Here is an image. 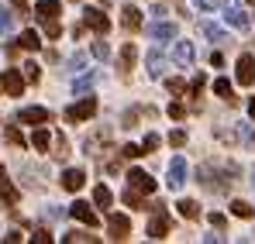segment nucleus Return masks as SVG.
Here are the masks:
<instances>
[{"instance_id":"obj_1","label":"nucleus","mask_w":255,"mask_h":244,"mask_svg":"<svg viewBox=\"0 0 255 244\" xmlns=\"http://www.w3.org/2000/svg\"><path fill=\"white\" fill-rule=\"evenodd\" d=\"M93 114H97V100H93V96H83V100H76V103L66 110V121L80 124V121H90Z\"/></svg>"},{"instance_id":"obj_2","label":"nucleus","mask_w":255,"mask_h":244,"mask_svg":"<svg viewBox=\"0 0 255 244\" xmlns=\"http://www.w3.org/2000/svg\"><path fill=\"white\" fill-rule=\"evenodd\" d=\"M128 189L148 196V193H155V179H152L148 172H141V168H131V172H128Z\"/></svg>"},{"instance_id":"obj_3","label":"nucleus","mask_w":255,"mask_h":244,"mask_svg":"<svg viewBox=\"0 0 255 244\" xmlns=\"http://www.w3.org/2000/svg\"><path fill=\"white\" fill-rule=\"evenodd\" d=\"M224 17H228V24L238 28V31L249 28V14L242 10V0H228V3H224Z\"/></svg>"},{"instance_id":"obj_4","label":"nucleus","mask_w":255,"mask_h":244,"mask_svg":"<svg viewBox=\"0 0 255 244\" xmlns=\"http://www.w3.org/2000/svg\"><path fill=\"white\" fill-rule=\"evenodd\" d=\"M83 24H86V28H93L97 35H107V31H111L107 14H104V10H97V7H86V10H83Z\"/></svg>"},{"instance_id":"obj_5","label":"nucleus","mask_w":255,"mask_h":244,"mask_svg":"<svg viewBox=\"0 0 255 244\" xmlns=\"http://www.w3.org/2000/svg\"><path fill=\"white\" fill-rule=\"evenodd\" d=\"M107 231H111L114 241H128V234H131V220H128L125 213H111V217H107Z\"/></svg>"},{"instance_id":"obj_6","label":"nucleus","mask_w":255,"mask_h":244,"mask_svg":"<svg viewBox=\"0 0 255 244\" xmlns=\"http://www.w3.org/2000/svg\"><path fill=\"white\" fill-rule=\"evenodd\" d=\"M166 182H169V189H183L186 186V159L183 155H176L169 162V179Z\"/></svg>"},{"instance_id":"obj_7","label":"nucleus","mask_w":255,"mask_h":244,"mask_svg":"<svg viewBox=\"0 0 255 244\" xmlns=\"http://www.w3.org/2000/svg\"><path fill=\"white\" fill-rule=\"evenodd\" d=\"M235 69H238L235 76H238L242 86H252V82H255V55H249V52L238 55V66H235Z\"/></svg>"},{"instance_id":"obj_8","label":"nucleus","mask_w":255,"mask_h":244,"mask_svg":"<svg viewBox=\"0 0 255 244\" xmlns=\"http://www.w3.org/2000/svg\"><path fill=\"white\" fill-rule=\"evenodd\" d=\"M69 217L80 220V224H86V227H97V213H93L90 203H83V200H76V203L69 206Z\"/></svg>"},{"instance_id":"obj_9","label":"nucleus","mask_w":255,"mask_h":244,"mask_svg":"<svg viewBox=\"0 0 255 244\" xmlns=\"http://www.w3.org/2000/svg\"><path fill=\"white\" fill-rule=\"evenodd\" d=\"M0 86H3L10 96H21V93H24V80H21V73H17V69H7V73L0 76Z\"/></svg>"},{"instance_id":"obj_10","label":"nucleus","mask_w":255,"mask_h":244,"mask_svg":"<svg viewBox=\"0 0 255 244\" xmlns=\"http://www.w3.org/2000/svg\"><path fill=\"white\" fill-rule=\"evenodd\" d=\"M166 234H169V217H166L162 210H155V217H152V224H148V238L162 241Z\"/></svg>"},{"instance_id":"obj_11","label":"nucleus","mask_w":255,"mask_h":244,"mask_svg":"<svg viewBox=\"0 0 255 244\" xmlns=\"http://www.w3.org/2000/svg\"><path fill=\"white\" fill-rule=\"evenodd\" d=\"M83 182H86L83 168H66V172H62V189L76 193V189H83Z\"/></svg>"},{"instance_id":"obj_12","label":"nucleus","mask_w":255,"mask_h":244,"mask_svg":"<svg viewBox=\"0 0 255 244\" xmlns=\"http://www.w3.org/2000/svg\"><path fill=\"white\" fill-rule=\"evenodd\" d=\"M17 121L21 124H45L48 121V110L45 107H24V110H17Z\"/></svg>"},{"instance_id":"obj_13","label":"nucleus","mask_w":255,"mask_h":244,"mask_svg":"<svg viewBox=\"0 0 255 244\" xmlns=\"http://www.w3.org/2000/svg\"><path fill=\"white\" fill-rule=\"evenodd\" d=\"M59 10H62V3H59V0H38V3H35L38 21H52V17H59Z\"/></svg>"},{"instance_id":"obj_14","label":"nucleus","mask_w":255,"mask_h":244,"mask_svg":"<svg viewBox=\"0 0 255 244\" xmlns=\"http://www.w3.org/2000/svg\"><path fill=\"white\" fill-rule=\"evenodd\" d=\"M172 59H176L183 69H190V66H193V45H190V41H176V48H172Z\"/></svg>"},{"instance_id":"obj_15","label":"nucleus","mask_w":255,"mask_h":244,"mask_svg":"<svg viewBox=\"0 0 255 244\" xmlns=\"http://www.w3.org/2000/svg\"><path fill=\"white\" fill-rule=\"evenodd\" d=\"M148 35L155 41H169V38H176V24H172V21H155V24L148 28Z\"/></svg>"},{"instance_id":"obj_16","label":"nucleus","mask_w":255,"mask_h":244,"mask_svg":"<svg viewBox=\"0 0 255 244\" xmlns=\"http://www.w3.org/2000/svg\"><path fill=\"white\" fill-rule=\"evenodd\" d=\"M121 24H125L128 31H138V28H141V10L128 3L125 10H121Z\"/></svg>"},{"instance_id":"obj_17","label":"nucleus","mask_w":255,"mask_h":244,"mask_svg":"<svg viewBox=\"0 0 255 244\" xmlns=\"http://www.w3.org/2000/svg\"><path fill=\"white\" fill-rule=\"evenodd\" d=\"M0 196H3L7 203H17V189H14V182L7 179V168H0Z\"/></svg>"},{"instance_id":"obj_18","label":"nucleus","mask_w":255,"mask_h":244,"mask_svg":"<svg viewBox=\"0 0 255 244\" xmlns=\"http://www.w3.org/2000/svg\"><path fill=\"white\" fill-rule=\"evenodd\" d=\"M17 45H21L24 52H38V48H42V38H38V31H21Z\"/></svg>"},{"instance_id":"obj_19","label":"nucleus","mask_w":255,"mask_h":244,"mask_svg":"<svg viewBox=\"0 0 255 244\" xmlns=\"http://www.w3.org/2000/svg\"><path fill=\"white\" fill-rule=\"evenodd\" d=\"M214 93H217L221 100H228V103H238V96H235V89H231L228 80H214Z\"/></svg>"},{"instance_id":"obj_20","label":"nucleus","mask_w":255,"mask_h":244,"mask_svg":"<svg viewBox=\"0 0 255 244\" xmlns=\"http://www.w3.org/2000/svg\"><path fill=\"white\" fill-rule=\"evenodd\" d=\"M93 82H97V73H86V76H80V80L73 82V93H76V96H83V93L93 89Z\"/></svg>"},{"instance_id":"obj_21","label":"nucleus","mask_w":255,"mask_h":244,"mask_svg":"<svg viewBox=\"0 0 255 244\" xmlns=\"http://www.w3.org/2000/svg\"><path fill=\"white\" fill-rule=\"evenodd\" d=\"M93 203L100 206V210H107V206L114 203V193H111L107 186H97V189H93Z\"/></svg>"},{"instance_id":"obj_22","label":"nucleus","mask_w":255,"mask_h":244,"mask_svg":"<svg viewBox=\"0 0 255 244\" xmlns=\"http://www.w3.org/2000/svg\"><path fill=\"white\" fill-rule=\"evenodd\" d=\"M176 210H179L186 220H197V217H200V203H193V200H179V203H176Z\"/></svg>"},{"instance_id":"obj_23","label":"nucleus","mask_w":255,"mask_h":244,"mask_svg":"<svg viewBox=\"0 0 255 244\" xmlns=\"http://www.w3.org/2000/svg\"><path fill=\"white\" fill-rule=\"evenodd\" d=\"M200 31H204V35H207L211 41H228V35H224L217 24H211V21H204V24H200Z\"/></svg>"},{"instance_id":"obj_24","label":"nucleus","mask_w":255,"mask_h":244,"mask_svg":"<svg viewBox=\"0 0 255 244\" xmlns=\"http://www.w3.org/2000/svg\"><path fill=\"white\" fill-rule=\"evenodd\" d=\"M148 76H155V80L162 76V55L159 52H148Z\"/></svg>"},{"instance_id":"obj_25","label":"nucleus","mask_w":255,"mask_h":244,"mask_svg":"<svg viewBox=\"0 0 255 244\" xmlns=\"http://www.w3.org/2000/svg\"><path fill=\"white\" fill-rule=\"evenodd\" d=\"M48 141H52V134H48V131H45V127H38V131H35V134H31V145H35V148H38V152H45V148H48Z\"/></svg>"},{"instance_id":"obj_26","label":"nucleus","mask_w":255,"mask_h":244,"mask_svg":"<svg viewBox=\"0 0 255 244\" xmlns=\"http://www.w3.org/2000/svg\"><path fill=\"white\" fill-rule=\"evenodd\" d=\"M134 55H138V52H134V45H125V48H121V69H131V66H134Z\"/></svg>"},{"instance_id":"obj_27","label":"nucleus","mask_w":255,"mask_h":244,"mask_svg":"<svg viewBox=\"0 0 255 244\" xmlns=\"http://www.w3.org/2000/svg\"><path fill=\"white\" fill-rule=\"evenodd\" d=\"M125 203L131 210H145V200H141V193H134V189H125Z\"/></svg>"},{"instance_id":"obj_28","label":"nucleus","mask_w":255,"mask_h":244,"mask_svg":"<svg viewBox=\"0 0 255 244\" xmlns=\"http://www.w3.org/2000/svg\"><path fill=\"white\" fill-rule=\"evenodd\" d=\"M231 213H235V217H245V220H249L255 210H252L249 203H245V200H235V203H231Z\"/></svg>"},{"instance_id":"obj_29","label":"nucleus","mask_w":255,"mask_h":244,"mask_svg":"<svg viewBox=\"0 0 255 244\" xmlns=\"http://www.w3.org/2000/svg\"><path fill=\"white\" fill-rule=\"evenodd\" d=\"M10 28H14V14L7 7H0V35H7Z\"/></svg>"},{"instance_id":"obj_30","label":"nucleus","mask_w":255,"mask_h":244,"mask_svg":"<svg viewBox=\"0 0 255 244\" xmlns=\"http://www.w3.org/2000/svg\"><path fill=\"white\" fill-rule=\"evenodd\" d=\"M45 24V35H48V38H59V35H62V24H59V17H52V21H42Z\"/></svg>"},{"instance_id":"obj_31","label":"nucleus","mask_w":255,"mask_h":244,"mask_svg":"<svg viewBox=\"0 0 255 244\" xmlns=\"http://www.w3.org/2000/svg\"><path fill=\"white\" fill-rule=\"evenodd\" d=\"M93 55L97 59H111V45L104 41V35H100V41H93Z\"/></svg>"},{"instance_id":"obj_32","label":"nucleus","mask_w":255,"mask_h":244,"mask_svg":"<svg viewBox=\"0 0 255 244\" xmlns=\"http://www.w3.org/2000/svg\"><path fill=\"white\" fill-rule=\"evenodd\" d=\"M166 89H169L172 96H183V93H186V82H183V80H176V76H172V80H166Z\"/></svg>"},{"instance_id":"obj_33","label":"nucleus","mask_w":255,"mask_h":244,"mask_svg":"<svg viewBox=\"0 0 255 244\" xmlns=\"http://www.w3.org/2000/svg\"><path fill=\"white\" fill-rule=\"evenodd\" d=\"M24 80H28V82H38V80H42V69H38V62H28V66H24Z\"/></svg>"},{"instance_id":"obj_34","label":"nucleus","mask_w":255,"mask_h":244,"mask_svg":"<svg viewBox=\"0 0 255 244\" xmlns=\"http://www.w3.org/2000/svg\"><path fill=\"white\" fill-rule=\"evenodd\" d=\"M83 66H86V55H83V52H76V55L69 59V69H73V73H80Z\"/></svg>"},{"instance_id":"obj_35","label":"nucleus","mask_w":255,"mask_h":244,"mask_svg":"<svg viewBox=\"0 0 255 244\" xmlns=\"http://www.w3.org/2000/svg\"><path fill=\"white\" fill-rule=\"evenodd\" d=\"M169 145H172V148H183V145H186V131H172Z\"/></svg>"},{"instance_id":"obj_36","label":"nucleus","mask_w":255,"mask_h":244,"mask_svg":"<svg viewBox=\"0 0 255 244\" xmlns=\"http://www.w3.org/2000/svg\"><path fill=\"white\" fill-rule=\"evenodd\" d=\"M62 241H97L93 234H86V231H73V234H66Z\"/></svg>"},{"instance_id":"obj_37","label":"nucleus","mask_w":255,"mask_h":244,"mask_svg":"<svg viewBox=\"0 0 255 244\" xmlns=\"http://www.w3.org/2000/svg\"><path fill=\"white\" fill-rule=\"evenodd\" d=\"M121 155H125V159H138V155H145V152H141V145H125Z\"/></svg>"},{"instance_id":"obj_38","label":"nucleus","mask_w":255,"mask_h":244,"mask_svg":"<svg viewBox=\"0 0 255 244\" xmlns=\"http://www.w3.org/2000/svg\"><path fill=\"white\" fill-rule=\"evenodd\" d=\"M159 148V134H145V145H141V152H155Z\"/></svg>"},{"instance_id":"obj_39","label":"nucleus","mask_w":255,"mask_h":244,"mask_svg":"<svg viewBox=\"0 0 255 244\" xmlns=\"http://www.w3.org/2000/svg\"><path fill=\"white\" fill-rule=\"evenodd\" d=\"M69 155V145H66V138H55V159H66Z\"/></svg>"},{"instance_id":"obj_40","label":"nucleus","mask_w":255,"mask_h":244,"mask_svg":"<svg viewBox=\"0 0 255 244\" xmlns=\"http://www.w3.org/2000/svg\"><path fill=\"white\" fill-rule=\"evenodd\" d=\"M204 86H207V80H204V76H197V80L190 82V93H193V96H200V93H204Z\"/></svg>"},{"instance_id":"obj_41","label":"nucleus","mask_w":255,"mask_h":244,"mask_svg":"<svg viewBox=\"0 0 255 244\" xmlns=\"http://www.w3.org/2000/svg\"><path fill=\"white\" fill-rule=\"evenodd\" d=\"M7 141H10V145H24V138H21L17 127H7Z\"/></svg>"},{"instance_id":"obj_42","label":"nucleus","mask_w":255,"mask_h":244,"mask_svg":"<svg viewBox=\"0 0 255 244\" xmlns=\"http://www.w3.org/2000/svg\"><path fill=\"white\" fill-rule=\"evenodd\" d=\"M183 114H186V110H183V103H169V117H172V121H179Z\"/></svg>"},{"instance_id":"obj_43","label":"nucleus","mask_w":255,"mask_h":244,"mask_svg":"<svg viewBox=\"0 0 255 244\" xmlns=\"http://www.w3.org/2000/svg\"><path fill=\"white\" fill-rule=\"evenodd\" d=\"M31 241H35V244H48L52 238H48V231H35V234H31Z\"/></svg>"},{"instance_id":"obj_44","label":"nucleus","mask_w":255,"mask_h":244,"mask_svg":"<svg viewBox=\"0 0 255 244\" xmlns=\"http://www.w3.org/2000/svg\"><path fill=\"white\" fill-rule=\"evenodd\" d=\"M211 224H214V227H217V231H221V227H224L228 220H224V213H211Z\"/></svg>"},{"instance_id":"obj_45","label":"nucleus","mask_w":255,"mask_h":244,"mask_svg":"<svg viewBox=\"0 0 255 244\" xmlns=\"http://www.w3.org/2000/svg\"><path fill=\"white\" fill-rule=\"evenodd\" d=\"M193 3H197L200 10H214V0H193Z\"/></svg>"},{"instance_id":"obj_46","label":"nucleus","mask_w":255,"mask_h":244,"mask_svg":"<svg viewBox=\"0 0 255 244\" xmlns=\"http://www.w3.org/2000/svg\"><path fill=\"white\" fill-rule=\"evenodd\" d=\"M249 114H252V121H255V96L249 100Z\"/></svg>"},{"instance_id":"obj_47","label":"nucleus","mask_w":255,"mask_h":244,"mask_svg":"<svg viewBox=\"0 0 255 244\" xmlns=\"http://www.w3.org/2000/svg\"><path fill=\"white\" fill-rule=\"evenodd\" d=\"M249 3H255V0H249Z\"/></svg>"},{"instance_id":"obj_48","label":"nucleus","mask_w":255,"mask_h":244,"mask_svg":"<svg viewBox=\"0 0 255 244\" xmlns=\"http://www.w3.org/2000/svg\"><path fill=\"white\" fill-rule=\"evenodd\" d=\"M252 186H255V179H252Z\"/></svg>"}]
</instances>
